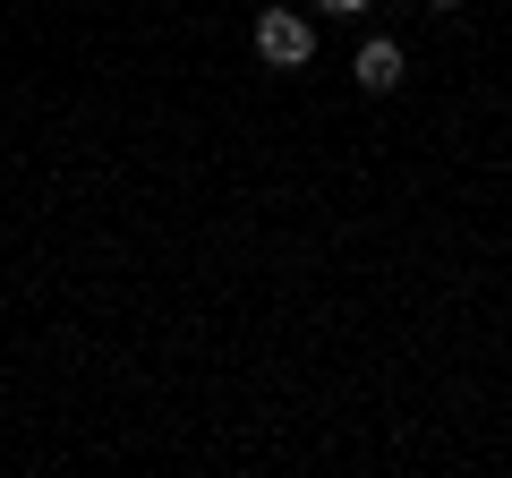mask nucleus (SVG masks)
Masks as SVG:
<instances>
[{
	"label": "nucleus",
	"instance_id": "1",
	"mask_svg": "<svg viewBox=\"0 0 512 478\" xmlns=\"http://www.w3.org/2000/svg\"><path fill=\"white\" fill-rule=\"evenodd\" d=\"M256 60H265V69H308L316 60L308 9H256Z\"/></svg>",
	"mask_w": 512,
	"mask_h": 478
},
{
	"label": "nucleus",
	"instance_id": "3",
	"mask_svg": "<svg viewBox=\"0 0 512 478\" xmlns=\"http://www.w3.org/2000/svg\"><path fill=\"white\" fill-rule=\"evenodd\" d=\"M308 9H325V18H359L367 0H308Z\"/></svg>",
	"mask_w": 512,
	"mask_h": 478
},
{
	"label": "nucleus",
	"instance_id": "2",
	"mask_svg": "<svg viewBox=\"0 0 512 478\" xmlns=\"http://www.w3.org/2000/svg\"><path fill=\"white\" fill-rule=\"evenodd\" d=\"M402 69H410V60H402V43H393V35H367L359 60H350L359 94H393V86H402Z\"/></svg>",
	"mask_w": 512,
	"mask_h": 478
},
{
	"label": "nucleus",
	"instance_id": "4",
	"mask_svg": "<svg viewBox=\"0 0 512 478\" xmlns=\"http://www.w3.org/2000/svg\"><path fill=\"white\" fill-rule=\"evenodd\" d=\"M427 9H470V0H427Z\"/></svg>",
	"mask_w": 512,
	"mask_h": 478
}]
</instances>
